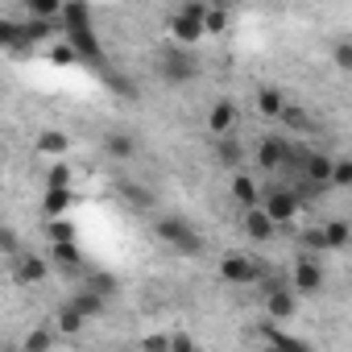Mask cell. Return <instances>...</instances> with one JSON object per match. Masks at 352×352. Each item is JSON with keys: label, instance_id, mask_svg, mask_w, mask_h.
Wrapping results in <instances>:
<instances>
[{"label": "cell", "instance_id": "6da1fadb", "mask_svg": "<svg viewBox=\"0 0 352 352\" xmlns=\"http://www.w3.org/2000/svg\"><path fill=\"white\" fill-rule=\"evenodd\" d=\"M157 75L170 83V87H183V83H191V79H199V58L191 54V46H166L162 54H157Z\"/></svg>", "mask_w": 352, "mask_h": 352}, {"label": "cell", "instance_id": "7a4b0ae2", "mask_svg": "<svg viewBox=\"0 0 352 352\" xmlns=\"http://www.w3.org/2000/svg\"><path fill=\"white\" fill-rule=\"evenodd\" d=\"M153 232H157L166 245H174L183 257L204 253V236H199V228H195L191 220H183V216H162V220H153Z\"/></svg>", "mask_w": 352, "mask_h": 352}, {"label": "cell", "instance_id": "3957f363", "mask_svg": "<svg viewBox=\"0 0 352 352\" xmlns=\"http://www.w3.org/2000/svg\"><path fill=\"white\" fill-rule=\"evenodd\" d=\"M261 298H265V319H274V323H282V319H294L298 315V290H294V282H282V278H265V286H261Z\"/></svg>", "mask_w": 352, "mask_h": 352}, {"label": "cell", "instance_id": "277c9868", "mask_svg": "<svg viewBox=\"0 0 352 352\" xmlns=\"http://www.w3.org/2000/svg\"><path fill=\"white\" fill-rule=\"evenodd\" d=\"M261 208L270 212V220L294 224L298 212H302V195H298L294 187H265V191H261Z\"/></svg>", "mask_w": 352, "mask_h": 352}, {"label": "cell", "instance_id": "5b68a950", "mask_svg": "<svg viewBox=\"0 0 352 352\" xmlns=\"http://www.w3.org/2000/svg\"><path fill=\"white\" fill-rule=\"evenodd\" d=\"M220 278H224L228 286H253V282L265 278V270H261L257 261H249L245 253H228V257L220 261Z\"/></svg>", "mask_w": 352, "mask_h": 352}, {"label": "cell", "instance_id": "8992f818", "mask_svg": "<svg viewBox=\"0 0 352 352\" xmlns=\"http://www.w3.org/2000/svg\"><path fill=\"white\" fill-rule=\"evenodd\" d=\"M331 170H336V157L323 153V149H311L307 162H302V183L311 191H327L331 187Z\"/></svg>", "mask_w": 352, "mask_h": 352}, {"label": "cell", "instance_id": "52a82bcc", "mask_svg": "<svg viewBox=\"0 0 352 352\" xmlns=\"http://www.w3.org/2000/svg\"><path fill=\"white\" fill-rule=\"evenodd\" d=\"M170 38L179 42V46H199V38H208V25L199 21V17H191V13H174L170 17Z\"/></svg>", "mask_w": 352, "mask_h": 352}, {"label": "cell", "instance_id": "ba28073f", "mask_svg": "<svg viewBox=\"0 0 352 352\" xmlns=\"http://www.w3.org/2000/svg\"><path fill=\"white\" fill-rule=\"evenodd\" d=\"M290 282H294V290H298V294H319V290H323V265H319V261H311V257H298V261H294Z\"/></svg>", "mask_w": 352, "mask_h": 352}, {"label": "cell", "instance_id": "9c48e42d", "mask_svg": "<svg viewBox=\"0 0 352 352\" xmlns=\"http://www.w3.org/2000/svg\"><path fill=\"white\" fill-rule=\"evenodd\" d=\"M245 232H249V241L265 245V241H274L278 220H270V212H265L261 204H257V208H245Z\"/></svg>", "mask_w": 352, "mask_h": 352}, {"label": "cell", "instance_id": "30bf717a", "mask_svg": "<svg viewBox=\"0 0 352 352\" xmlns=\"http://www.w3.org/2000/svg\"><path fill=\"white\" fill-rule=\"evenodd\" d=\"M236 120H241V112H236V104H232V100H216V104H212V112H208V129H212L216 137L232 133V129H236Z\"/></svg>", "mask_w": 352, "mask_h": 352}, {"label": "cell", "instance_id": "8fae6325", "mask_svg": "<svg viewBox=\"0 0 352 352\" xmlns=\"http://www.w3.org/2000/svg\"><path fill=\"white\" fill-rule=\"evenodd\" d=\"M58 25H63V34H71V30H91V5H87V0H67Z\"/></svg>", "mask_w": 352, "mask_h": 352}, {"label": "cell", "instance_id": "7c38bea8", "mask_svg": "<svg viewBox=\"0 0 352 352\" xmlns=\"http://www.w3.org/2000/svg\"><path fill=\"white\" fill-rule=\"evenodd\" d=\"M104 298H108V294H100L96 286H83V290H75L67 302H71L79 315H87V319H100V315H104Z\"/></svg>", "mask_w": 352, "mask_h": 352}, {"label": "cell", "instance_id": "4fadbf2b", "mask_svg": "<svg viewBox=\"0 0 352 352\" xmlns=\"http://www.w3.org/2000/svg\"><path fill=\"white\" fill-rule=\"evenodd\" d=\"M286 153H290V145H286L282 137H261V145H257V166L278 170V166L286 162Z\"/></svg>", "mask_w": 352, "mask_h": 352}, {"label": "cell", "instance_id": "5bb4252c", "mask_svg": "<svg viewBox=\"0 0 352 352\" xmlns=\"http://www.w3.org/2000/svg\"><path fill=\"white\" fill-rule=\"evenodd\" d=\"M104 153H108L112 162H133V157H137V137H133V133H108Z\"/></svg>", "mask_w": 352, "mask_h": 352}, {"label": "cell", "instance_id": "9a60e30c", "mask_svg": "<svg viewBox=\"0 0 352 352\" xmlns=\"http://www.w3.org/2000/svg\"><path fill=\"white\" fill-rule=\"evenodd\" d=\"M67 42L79 50V58H91V63H100V54H104V50H100V38H96V30H71V34H67Z\"/></svg>", "mask_w": 352, "mask_h": 352}, {"label": "cell", "instance_id": "2e32d148", "mask_svg": "<svg viewBox=\"0 0 352 352\" xmlns=\"http://www.w3.org/2000/svg\"><path fill=\"white\" fill-rule=\"evenodd\" d=\"M67 208H71V187H50V183H46L42 212H46L50 220H58V216H67Z\"/></svg>", "mask_w": 352, "mask_h": 352}, {"label": "cell", "instance_id": "e0dca14e", "mask_svg": "<svg viewBox=\"0 0 352 352\" xmlns=\"http://www.w3.org/2000/svg\"><path fill=\"white\" fill-rule=\"evenodd\" d=\"M17 261V270H13V278L25 286V282H42L46 278V261L42 257H34V253H21V257H13Z\"/></svg>", "mask_w": 352, "mask_h": 352}, {"label": "cell", "instance_id": "ac0fdd59", "mask_svg": "<svg viewBox=\"0 0 352 352\" xmlns=\"http://www.w3.org/2000/svg\"><path fill=\"white\" fill-rule=\"evenodd\" d=\"M232 199L241 208H257L261 204V187L249 179V174H232Z\"/></svg>", "mask_w": 352, "mask_h": 352}, {"label": "cell", "instance_id": "d6986e66", "mask_svg": "<svg viewBox=\"0 0 352 352\" xmlns=\"http://www.w3.org/2000/svg\"><path fill=\"white\" fill-rule=\"evenodd\" d=\"M257 112H261L265 120H282V112H286L282 91H278V87H261V91H257Z\"/></svg>", "mask_w": 352, "mask_h": 352}, {"label": "cell", "instance_id": "ffe728a7", "mask_svg": "<svg viewBox=\"0 0 352 352\" xmlns=\"http://www.w3.org/2000/svg\"><path fill=\"white\" fill-rule=\"evenodd\" d=\"M216 162H220V166H228V170H236V166L245 162V145H241L232 133H224V137H220V145H216Z\"/></svg>", "mask_w": 352, "mask_h": 352}, {"label": "cell", "instance_id": "44dd1931", "mask_svg": "<svg viewBox=\"0 0 352 352\" xmlns=\"http://www.w3.org/2000/svg\"><path fill=\"white\" fill-rule=\"evenodd\" d=\"M323 241H327V253H340V249H348V241H352V228H348V220H323Z\"/></svg>", "mask_w": 352, "mask_h": 352}, {"label": "cell", "instance_id": "7402d4cb", "mask_svg": "<svg viewBox=\"0 0 352 352\" xmlns=\"http://www.w3.org/2000/svg\"><path fill=\"white\" fill-rule=\"evenodd\" d=\"M34 149H38V153H50V157H63V153L71 149V137H67V133H54V129H46V133L34 141Z\"/></svg>", "mask_w": 352, "mask_h": 352}, {"label": "cell", "instance_id": "603a6c76", "mask_svg": "<svg viewBox=\"0 0 352 352\" xmlns=\"http://www.w3.org/2000/svg\"><path fill=\"white\" fill-rule=\"evenodd\" d=\"M50 257H54V265H63V270H79V249H75V241H54L50 245Z\"/></svg>", "mask_w": 352, "mask_h": 352}, {"label": "cell", "instance_id": "cb8c5ba5", "mask_svg": "<svg viewBox=\"0 0 352 352\" xmlns=\"http://www.w3.org/2000/svg\"><path fill=\"white\" fill-rule=\"evenodd\" d=\"M261 340L265 344H274V348H307V340H298V336H286V331H278L274 327V319L261 327Z\"/></svg>", "mask_w": 352, "mask_h": 352}, {"label": "cell", "instance_id": "d4e9b609", "mask_svg": "<svg viewBox=\"0 0 352 352\" xmlns=\"http://www.w3.org/2000/svg\"><path fill=\"white\" fill-rule=\"evenodd\" d=\"M21 5L30 9V17H63V5H67V0H21Z\"/></svg>", "mask_w": 352, "mask_h": 352}, {"label": "cell", "instance_id": "484cf974", "mask_svg": "<svg viewBox=\"0 0 352 352\" xmlns=\"http://www.w3.org/2000/svg\"><path fill=\"white\" fill-rule=\"evenodd\" d=\"M331 63H336L344 75H352V38H340V42H331Z\"/></svg>", "mask_w": 352, "mask_h": 352}, {"label": "cell", "instance_id": "4316f807", "mask_svg": "<svg viewBox=\"0 0 352 352\" xmlns=\"http://www.w3.org/2000/svg\"><path fill=\"white\" fill-rule=\"evenodd\" d=\"M228 21H232V17H228V5H212V9H208V17H204L208 34H224V30H228Z\"/></svg>", "mask_w": 352, "mask_h": 352}, {"label": "cell", "instance_id": "83f0119b", "mask_svg": "<svg viewBox=\"0 0 352 352\" xmlns=\"http://www.w3.org/2000/svg\"><path fill=\"white\" fill-rule=\"evenodd\" d=\"M50 63L54 67H75L79 63V50L71 42H58V46H50Z\"/></svg>", "mask_w": 352, "mask_h": 352}, {"label": "cell", "instance_id": "f1b7e54d", "mask_svg": "<svg viewBox=\"0 0 352 352\" xmlns=\"http://www.w3.org/2000/svg\"><path fill=\"white\" fill-rule=\"evenodd\" d=\"M331 187H336V191L352 187V157H336V170H331Z\"/></svg>", "mask_w": 352, "mask_h": 352}, {"label": "cell", "instance_id": "f546056e", "mask_svg": "<svg viewBox=\"0 0 352 352\" xmlns=\"http://www.w3.org/2000/svg\"><path fill=\"white\" fill-rule=\"evenodd\" d=\"M83 319H87V315H79V311H75L71 302H67V307L58 311V327H63V331H71V336H75V331L83 327Z\"/></svg>", "mask_w": 352, "mask_h": 352}, {"label": "cell", "instance_id": "4dcf8cb0", "mask_svg": "<svg viewBox=\"0 0 352 352\" xmlns=\"http://www.w3.org/2000/svg\"><path fill=\"white\" fill-rule=\"evenodd\" d=\"M46 183H50V187H71V166H67V162H54L50 174H46Z\"/></svg>", "mask_w": 352, "mask_h": 352}, {"label": "cell", "instance_id": "1f68e13d", "mask_svg": "<svg viewBox=\"0 0 352 352\" xmlns=\"http://www.w3.org/2000/svg\"><path fill=\"white\" fill-rule=\"evenodd\" d=\"M50 241H75V224H71L67 216L50 220Z\"/></svg>", "mask_w": 352, "mask_h": 352}, {"label": "cell", "instance_id": "d6a6232c", "mask_svg": "<svg viewBox=\"0 0 352 352\" xmlns=\"http://www.w3.org/2000/svg\"><path fill=\"white\" fill-rule=\"evenodd\" d=\"M120 195H124L129 204H137V208H149V204H153V199H149V195H145L137 183H120Z\"/></svg>", "mask_w": 352, "mask_h": 352}, {"label": "cell", "instance_id": "836d02e7", "mask_svg": "<svg viewBox=\"0 0 352 352\" xmlns=\"http://www.w3.org/2000/svg\"><path fill=\"white\" fill-rule=\"evenodd\" d=\"M54 340H50V331H30L25 336V352H46Z\"/></svg>", "mask_w": 352, "mask_h": 352}, {"label": "cell", "instance_id": "e575fe53", "mask_svg": "<svg viewBox=\"0 0 352 352\" xmlns=\"http://www.w3.org/2000/svg\"><path fill=\"white\" fill-rule=\"evenodd\" d=\"M282 124H290V129H307L311 120H307V112H302V108H290V104H286V112H282Z\"/></svg>", "mask_w": 352, "mask_h": 352}, {"label": "cell", "instance_id": "d590c367", "mask_svg": "<svg viewBox=\"0 0 352 352\" xmlns=\"http://www.w3.org/2000/svg\"><path fill=\"white\" fill-rule=\"evenodd\" d=\"M302 245L315 249V253H327V241H323V228H307L302 232Z\"/></svg>", "mask_w": 352, "mask_h": 352}, {"label": "cell", "instance_id": "8d00e7d4", "mask_svg": "<svg viewBox=\"0 0 352 352\" xmlns=\"http://www.w3.org/2000/svg\"><path fill=\"white\" fill-rule=\"evenodd\" d=\"M0 253H5V257H21V253H17V232H13V228L0 232Z\"/></svg>", "mask_w": 352, "mask_h": 352}, {"label": "cell", "instance_id": "74e56055", "mask_svg": "<svg viewBox=\"0 0 352 352\" xmlns=\"http://www.w3.org/2000/svg\"><path fill=\"white\" fill-rule=\"evenodd\" d=\"M91 286H96L100 294H112V290H116V278H112V274H96V278H91Z\"/></svg>", "mask_w": 352, "mask_h": 352}, {"label": "cell", "instance_id": "f35d334b", "mask_svg": "<svg viewBox=\"0 0 352 352\" xmlns=\"http://www.w3.org/2000/svg\"><path fill=\"white\" fill-rule=\"evenodd\" d=\"M141 348H149V352H162V348H166V352H170V336H145Z\"/></svg>", "mask_w": 352, "mask_h": 352}, {"label": "cell", "instance_id": "ab89813d", "mask_svg": "<svg viewBox=\"0 0 352 352\" xmlns=\"http://www.w3.org/2000/svg\"><path fill=\"white\" fill-rule=\"evenodd\" d=\"M170 348L174 352H187V348H195V340L191 336H170Z\"/></svg>", "mask_w": 352, "mask_h": 352}, {"label": "cell", "instance_id": "60d3db41", "mask_svg": "<svg viewBox=\"0 0 352 352\" xmlns=\"http://www.w3.org/2000/svg\"><path fill=\"white\" fill-rule=\"evenodd\" d=\"M208 5H232V0H208Z\"/></svg>", "mask_w": 352, "mask_h": 352}]
</instances>
